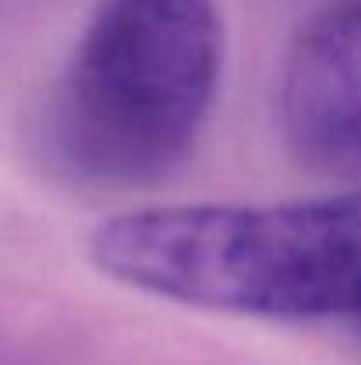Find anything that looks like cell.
Listing matches in <instances>:
<instances>
[{
	"mask_svg": "<svg viewBox=\"0 0 361 365\" xmlns=\"http://www.w3.org/2000/svg\"><path fill=\"white\" fill-rule=\"evenodd\" d=\"M280 128L294 156L361 185V0H333L294 36L280 71Z\"/></svg>",
	"mask_w": 361,
	"mask_h": 365,
	"instance_id": "3",
	"label": "cell"
},
{
	"mask_svg": "<svg viewBox=\"0 0 361 365\" xmlns=\"http://www.w3.org/2000/svg\"><path fill=\"white\" fill-rule=\"evenodd\" d=\"M220 61L213 0H103L50 107L61 163L89 185L159 181L209 118Z\"/></svg>",
	"mask_w": 361,
	"mask_h": 365,
	"instance_id": "2",
	"label": "cell"
},
{
	"mask_svg": "<svg viewBox=\"0 0 361 365\" xmlns=\"http://www.w3.org/2000/svg\"><path fill=\"white\" fill-rule=\"evenodd\" d=\"M89 252L110 280L152 298L361 327V192L280 206H149L107 220Z\"/></svg>",
	"mask_w": 361,
	"mask_h": 365,
	"instance_id": "1",
	"label": "cell"
}]
</instances>
